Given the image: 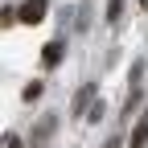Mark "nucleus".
<instances>
[{
  "label": "nucleus",
  "mask_w": 148,
  "mask_h": 148,
  "mask_svg": "<svg viewBox=\"0 0 148 148\" xmlns=\"http://www.w3.org/2000/svg\"><path fill=\"white\" fill-rule=\"evenodd\" d=\"M62 53H66V41L58 37V41H49V45L41 49V62H45V66H58V62H62Z\"/></svg>",
  "instance_id": "20e7f679"
},
{
  "label": "nucleus",
  "mask_w": 148,
  "mask_h": 148,
  "mask_svg": "<svg viewBox=\"0 0 148 148\" xmlns=\"http://www.w3.org/2000/svg\"><path fill=\"white\" fill-rule=\"evenodd\" d=\"M45 8H49V0H25V4H16V12H21V21H25V25L45 21Z\"/></svg>",
  "instance_id": "f03ea898"
},
{
  "label": "nucleus",
  "mask_w": 148,
  "mask_h": 148,
  "mask_svg": "<svg viewBox=\"0 0 148 148\" xmlns=\"http://www.w3.org/2000/svg\"><path fill=\"white\" fill-rule=\"evenodd\" d=\"M136 4H140V8H148V0H136Z\"/></svg>",
  "instance_id": "9b49d317"
},
{
  "label": "nucleus",
  "mask_w": 148,
  "mask_h": 148,
  "mask_svg": "<svg viewBox=\"0 0 148 148\" xmlns=\"http://www.w3.org/2000/svg\"><path fill=\"white\" fill-rule=\"evenodd\" d=\"M140 103V86H132V90H127V103H123V115H132V107Z\"/></svg>",
  "instance_id": "6e6552de"
},
{
  "label": "nucleus",
  "mask_w": 148,
  "mask_h": 148,
  "mask_svg": "<svg viewBox=\"0 0 148 148\" xmlns=\"http://www.w3.org/2000/svg\"><path fill=\"white\" fill-rule=\"evenodd\" d=\"M41 90H45V82H29L21 95H25V103H33V99H41Z\"/></svg>",
  "instance_id": "0eeeda50"
},
{
  "label": "nucleus",
  "mask_w": 148,
  "mask_h": 148,
  "mask_svg": "<svg viewBox=\"0 0 148 148\" xmlns=\"http://www.w3.org/2000/svg\"><path fill=\"white\" fill-rule=\"evenodd\" d=\"M103 148H123V136H111V140H107Z\"/></svg>",
  "instance_id": "1a4fd4ad"
},
{
  "label": "nucleus",
  "mask_w": 148,
  "mask_h": 148,
  "mask_svg": "<svg viewBox=\"0 0 148 148\" xmlns=\"http://www.w3.org/2000/svg\"><path fill=\"white\" fill-rule=\"evenodd\" d=\"M4 148H21V136H4Z\"/></svg>",
  "instance_id": "9d476101"
},
{
  "label": "nucleus",
  "mask_w": 148,
  "mask_h": 148,
  "mask_svg": "<svg viewBox=\"0 0 148 148\" xmlns=\"http://www.w3.org/2000/svg\"><path fill=\"white\" fill-rule=\"evenodd\" d=\"M123 8H127V4H123V0H107V21H111V25H115V21H119V16H123Z\"/></svg>",
  "instance_id": "423d86ee"
},
{
  "label": "nucleus",
  "mask_w": 148,
  "mask_h": 148,
  "mask_svg": "<svg viewBox=\"0 0 148 148\" xmlns=\"http://www.w3.org/2000/svg\"><path fill=\"white\" fill-rule=\"evenodd\" d=\"M53 127H58V115H45V119H37V127H33V140H45Z\"/></svg>",
  "instance_id": "39448f33"
},
{
  "label": "nucleus",
  "mask_w": 148,
  "mask_h": 148,
  "mask_svg": "<svg viewBox=\"0 0 148 148\" xmlns=\"http://www.w3.org/2000/svg\"><path fill=\"white\" fill-rule=\"evenodd\" d=\"M127 148H148V115H140V119H136V127H132V140H127Z\"/></svg>",
  "instance_id": "7ed1b4c3"
},
{
  "label": "nucleus",
  "mask_w": 148,
  "mask_h": 148,
  "mask_svg": "<svg viewBox=\"0 0 148 148\" xmlns=\"http://www.w3.org/2000/svg\"><path fill=\"white\" fill-rule=\"evenodd\" d=\"M99 107V82H82L78 90H74V107H70V115L74 119H90V111Z\"/></svg>",
  "instance_id": "f257e3e1"
}]
</instances>
